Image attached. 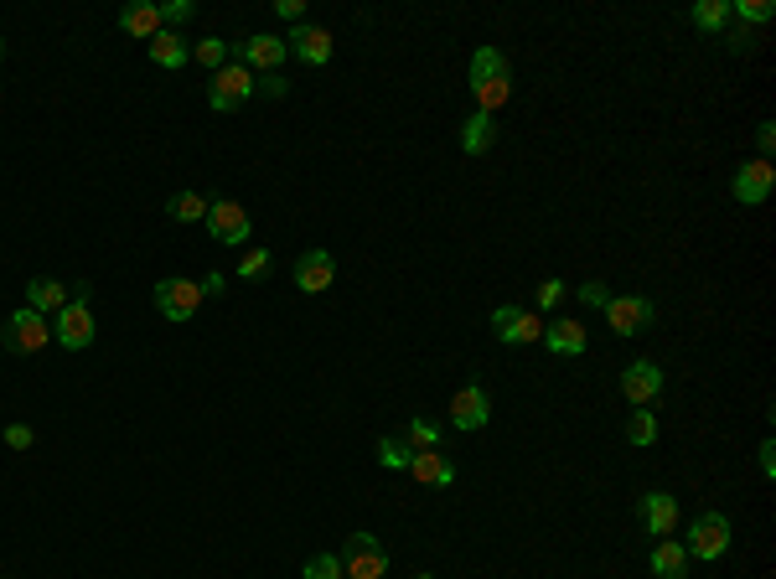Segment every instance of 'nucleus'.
<instances>
[{"instance_id": "27", "label": "nucleus", "mask_w": 776, "mask_h": 579, "mask_svg": "<svg viewBox=\"0 0 776 579\" xmlns=\"http://www.w3.org/2000/svg\"><path fill=\"white\" fill-rule=\"evenodd\" d=\"M699 32H720V26L730 21V0H699V6L689 11Z\"/></svg>"}, {"instance_id": "6", "label": "nucleus", "mask_w": 776, "mask_h": 579, "mask_svg": "<svg viewBox=\"0 0 776 579\" xmlns=\"http://www.w3.org/2000/svg\"><path fill=\"white\" fill-rule=\"evenodd\" d=\"M342 574L347 579H383L388 574V554L373 533H352L347 538V554H342Z\"/></svg>"}, {"instance_id": "14", "label": "nucleus", "mask_w": 776, "mask_h": 579, "mask_svg": "<svg viewBox=\"0 0 776 579\" xmlns=\"http://www.w3.org/2000/svg\"><path fill=\"white\" fill-rule=\"evenodd\" d=\"M332 280H337V259L326 249H306L301 259H295V290L321 295V290H332Z\"/></svg>"}, {"instance_id": "10", "label": "nucleus", "mask_w": 776, "mask_h": 579, "mask_svg": "<svg viewBox=\"0 0 776 579\" xmlns=\"http://www.w3.org/2000/svg\"><path fill=\"white\" fill-rule=\"evenodd\" d=\"M492 331H497V342H507V347H528V342L544 337L539 316L523 311V306H497L492 311Z\"/></svg>"}, {"instance_id": "35", "label": "nucleus", "mask_w": 776, "mask_h": 579, "mask_svg": "<svg viewBox=\"0 0 776 579\" xmlns=\"http://www.w3.org/2000/svg\"><path fill=\"white\" fill-rule=\"evenodd\" d=\"M725 47H730V52H756L761 42H756L751 26H730V32H725Z\"/></svg>"}, {"instance_id": "45", "label": "nucleus", "mask_w": 776, "mask_h": 579, "mask_svg": "<svg viewBox=\"0 0 776 579\" xmlns=\"http://www.w3.org/2000/svg\"><path fill=\"white\" fill-rule=\"evenodd\" d=\"M420 579H430V574H420Z\"/></svg>"}, {"instance_id": "29", "label": "nucleus", "mask_w": 776, "mask_h": 579, "mask_svg": "<svg viewBox=\"0 0 776 579\" xmlns=\"http://www.w3.org/2000/svg\"><path fill=\"white\" fill-rule=\"evenodd\" d=\"M192 57H197L202 68L218 73V68L228 63V42H223V37H202V42H192Z\"/></svg>"}, {"instance_id": "2", "label": "nucleus", "mask_w": 776, "mask_h": 579, "mask_svg": "<svg viewBox=\"0 0 776 579\" xmlns=\"http://www.w3.org/2000/svg\"><path fill=\"white\" fill-rule=\"evenodd\" d=\"M730 548V517L725 512H699L694 517V528H689V543H683V554L689 559H720Z\"/></svg>"}, {"instance_id": "32", "label": "nucleus", "mask_w": 776, "mask_h": 579, "mask_svg": "<svg viewBox=\"0 0 776 579\" xmlns=\"http://www.w3.org/2000/svg\"><path fill=\"white\" fill-rule=\"evenodd\" d=\"M270 274V249H249L238 259V280H264Z\"/></svg>"}, {"instance_id": "31", "label": "nucleus", "mask_w": 776, "mask_h": 579, "mask_svg": "<svg viewBox=\"0 0 776 579\" xmlns=\"http://www.w3.org/2000/svg\"><path fill=\"white\" fill-rule=\"evenodd\" d=\"M730 16H740V26H766L771 21V0H735Z\"/></svg>"}, {"instance_id": "43", "label": "nucleus", "mask_w": 776, "mask_h": 579, "mask_svg": "<svg viewBox=\"0 0 776 579\" xmlns=\"http://www.w3.org/2000/svg\"><path fill=\"white\" fill-rule=\"evenodd\" d=\"M202 295H223V274H207V280H202Z\"/></svg>"}, {"instance_id": "21", "label": "nucleus", "mask_w": 776, "mask_h": 579, "mask_svg": "<svg viewBox=\"0 0 776 579\" xmlns=\"http://www.w3.org/2000/svg\"><path fill=\"white\" fill-rule=\"evenodd\" d=\"M492 145H497V119L476 109L466 125H461V150H466V156H487Z\"/></svg>"}, {"instance_id": "19", "label": "nucleus", "mask_w": 776, "mask_h": 579, "mask_svg": "<svg viewBox=\"0 0 776 579\" xmlns=\"http://www.w3.org/2000/svg\"><path fill=\"white\" fill-rule=\"evenodd\" d=\"M119 32L151 42L161 32V6H156V0H135V6H125V11H119Z\"/></svg>"}, {"instance_id": "11", "label": "nucleus", "mask_w": 776, "mask_h": 579, "mask_svg": "<svg viewBox=\"0 0 776 579\" xmlns=\"http://www.w3.org/2000/svg\"><path fill=\"white\" fill-rule=\"evenodd\" d=\"M52 337H57V347H68V352H83L88 342H94V316H88L83 300H68V306L57 311Z\"/></svg>"}, {"instance_id": "44", "label": "nucleus", "mask_w": 776, "mask_h": 579, "mask_svg": "<svg viewBox=\"0 0 776 579\" xmlns=\"http://www.w3.org/2000/svg\"><path fill=\"white\" fill-rule=\"evenodd\" d=\"M0 57H6V42H0Z\"/></svg>"}, {"instance_id": "23", "label": "nucleus", "mask_w": 776, "mask_h": 579, "mask_svg": "<svg viewBox=\"0 0 776 579\" xmlns=\"http://www.w3.org/2000/svg\"><path fill=\"white\" fill-rule=\"evenodd\" d=\"M652 574L658 579H683L689 574V554H683L678 538H658V548H652Z\"/></svg>"}, {"instance_id": "38", "label": "nucleus", "mask_w": 776, "mask_h": 579, "mask_svg": "<svg viewBox=\"0 0 776 579\" xmlns=\"http://www.w3.org/2000/svg\"><path fill=\"white\" fill-rule=\"evenodd\" d=\"M6 445H11V450H32V424H11V430H6Z\"/></svg>"}, {"instance_id": "28", "label": "nucleus", "mask_w": 776, "mask_h": 579, "mask_svg": "<svg viewBox=\"0 0 776 579\" xmlns=\"http://www.w3.org/2000/svg\"><path fill=\"white\" fill-rule=\"evenodd\" d=\"M378 461H383L388 471H409L414 450L404 445V435H388V440H378Z\"/></svg>"}, {"instance_id": "40", "label": "nucleus", "mask_w": 776, "mask_h": 579, "mask_svg": "<svg viewBox=\"0 0 776 579\" xmlns=\"http://www.w3.org/2000/svg\"><path fill=\"white\" fill-rule=\"evenodd\" d=\"M275 16H285V21H301V16H306V0H275Z\"/></svg>"}, {"instance_id": "36", "label": "nucleus", "mask_w": 776, "mask_h": 579, "mask_svg": "<svg viewBox=\"0 0 776 579\" xmlns=\"http://www.w3.org/2000/svg\"><path fill=\"white\" fill-rule=\"evenodd\" d=\"M559 300H564V280H544L539 285V311H554Z\"/></svg>"}, {"instance_id": "3", "label": "nucleus", "mask_w": 776, "mask_h": 579, "mask_svg": "<svg viewBox=\"0 0 776 579\" xmlns=\"http://www.w3.org/2000/svg\"><path fill=\"white\" fill-rule=\"evenodd\" d=\"M606 321H611L616 337H642V331H652V321H658V306H652L647 295H611Z\"/></svg>"}, {"instance_id": "25", "label": "nucleus", "mask_w": 776, "mask_h": 579, "mask_svg": "<svg viewBox=\"0 0 776 579\" xmlns=\"http://www.w3.org/2000/svg\"><path fill=\"white\" fill-rule=\"evenodd\" d=\"M404 445H409V450H440V424H430V419L414 414V419L404 424Z\"/></svg>"}, {"instance_id": "22", "label": "nucleus", "mask_w": 776, "mask_h": 579, "mask_svg": "<svg viewBox=\"0 0 776 579\" xmlns=\"http://www.w3.org/2000/svg\"><path fill=\"white\" fill-rule=\"evenodd\" d=\"M544 342H549V352H559V357H580V352H585V326L564 316V321L544 326Z\"/></svg>"}, {"instance_id": "42", "label": "nucleus", "mask_w": 776, "mask_h": 579, "mask_svg": "<svg viewBox=\"0 0 776 579\" xmlns=\"http://www.w3.org/2000/svg\"><path fill=\"white\" fill-rule=\"evenodd\" d=\"M756 140H761V161H766V150L776 145V125H761V130H756Z\"/></svg>"}, {"instance_id": "37", "label": "nucleus", "mask_w": 776, "mask_h": 579, "mask_svg": "<svg viewBox=\"0 0 776 579\" xmlns=\"http://www.w3.org/2000/svg\"><path fill=\"white\" fill-rule=\"evenodd\" d=\"M580 300H585V306H601V311H606V300H611V290H606L601 280H590V285H580Z\"/></svg>"}, {"instance_id": "15", "label": "nucleus", "mask_w": 776, "mask_h": 579, "mask_svg": "<svg viewBox=\"0 0 776 579\" xmlns=\"http://www.w3.org/2000/svg\"><path fill=\"white\" fill-rule=\"evenodd\" d=\"M233 52H238V63L244 68H264V73H275L280 63H285V42L280 37H270V32H259V37H244V42H233Z\"/></svg>"}, {"instance_id": "26", "label": "nucleus", "mask_w": 776, "mask_h": 579, "mask_svg": "<svg viewBox=\"0 0 776 579\" xmlns=\"http://www.w3.org/2000/svg\"><path fill=\"white\" fill-rule=\"evenodd\" d=\"M166 212L176 223H202L207 218V197H197V192H176L171 202H166Z\"/></svg>"}, {"instance_id": "30", "label": "nucleus", "mask_w": 776, "mask_h": 579, "mask_svg": "<svg viewBox=\"0 0 776 579\" xmlns=\"http://www.w3.org/2000/svg\"><path fill=\"white\" fill-rule=\"evenodd\" d=\"M626 440H632V445H652V440H658V419H652L647 409L626 414Z\"/></svg>"}, {"instance_id": "41", "label": "nucleus", "mask_w": 776, "mask_h": 579, "mask_svg": "<svg viewBox=\"0 0 776 579\" xmlns=\"http://www.w3.org/2000/svg\"><path fill=\"white\" fill-rule=\"evenodd\" d=\"M761 471H766V476H776V445H771V440L761 445Z\"/></svg>"}, {"instance_id": "12", "label": "nucleus", "mask_w": 776, "mask_h": 579, "mask_svg": "<svg viewBox=\"0 0 776 579\" xmlns=\"http://www.w3.org/2000/svg\"><path fill=\"white\" fill-rule=\"evenodd\" d=\"M487 419H492V393L482 383L456 388V399H451V424L456 430H482Z\"/></svg>"}, {"instance_id": "17", "label": "nucleus", "mask_w": 776, "mask_h": 579, "mask_svg": "<svg viewBox=\"0 0 776 579\" xmlns=\"http://www.w3.org/2000/svg\"><path fill=\"white\" fill-rule=\"evenodd\" d=\"M642 528H647L652 538H673V528H678V497L647 492V497H642Z\"/></svg>"}, {"instance_id": "20", "label": "nucleus", "mask_w": 776, "mask_h": 579, "mask_svg": "<svg viewBox=\"0 0 776 579\" xmlns=\"http://www.w3.org/2000/svg\"><path fill=\"white\" fill-rule=\"evenodd\" d=\"M151 63H156V68H182V63H192V42H187L182 32H166V26H161V32L151 37Z\"/></svg>"}, {"instance_id": "4", "label": "nucleus", "mask_w": 776, "mask_h": 579, "mask_svg": "<svg viewBox=\"0 0 776 579\" xmlns=\"http://www.w3.org/2000/svg\"><path fill=\"white\" fill-rule=\"evenodd\" d=\"M52 342V326H47V316H37L32 306H26V311H16L6 326H0V347H6V352H42Z\"/></svg>"}, {"instance_id": "39", "label": "nucleus", "mask_w": 776, "mask_h": 579, "mask_svg": "<svg viewBox=\"0 0 776 579\" xmlns=\"http://www.w3.org/2000/svg\"><path fill=\"white\" fill-rule=\"evenodd\" d=\"M254 88H264V94H270V99H285V88H290V83H285L280 73H264V78H259Z\"/></svg>"}, {"instance_id": "9", "label": "nucleus", "mask_w": 776, "mask_h": 579, "mask_svg": "<svg viewBox=\"0 0 776 579\" xmlns=\"http://www.w3.org/2000/svg\"><path fill=\"white\" fill-rule=\"evenodd\" d=\"M658 393H663V368H658L652 357H637L632 368L621 373V399L632 404V409H647Z\"/></svg>"}, {"instance_id": "18", "label": "nucleus", "mask_w": 776, "mask_h": 579, "mask_svg": "<svg viewBox=\"0 0 776 579\" xmlns=\"http://www.w3.org/2000/svg\"><path fill=\"white\" fill-rule=\"evenodd\" d=\"M409 476L420 481V486H451V481H456V466L445 461L440 450H414V461H409Z\"/></svg>"}, {"instance_id": "33", "label": "nucleus", "mask_w": 776, "mask_h": 579, "mask_svg": "<svg viewBox=\"0 0 776 579\" xmlns=\"http://www.w3.org/2000/svg\"><path fill=\"white\" fill-rule=\"evenodd\" d=\"M306 579H347V574H342V559L337 554H316L306 564Z\"/></svg>"}, {"instance_id": "13", "label": "nucleus", "mask_w": 776, "mask_h": 579, "mask_svg": "<svg viewBox=\"0 0 776 579\" xmlns=\"http://www.w3.org/2000/svg\"><path fill=\"white\" fill-rule=\"evenodd\" d=\"M771 187H776L771 161H745V166L735 171V181H730V192H735V202H740V207L766 202V197H771Z\"/></svg>"}, {"instance_id": "5", "label": "nucleus", "mask_w": 776, "mask_h": 579, "mask_svg": "<svg viewBox=\"0 0 776 579\" xmlns=\"http://www.w3.org/2000/svg\"><path fill=\"white\" fill-rule=\"evenodd\" d=\"M249 94H254V73H249L244 63H223V68L213 73V83H207V104H213L218 114L249 104Z\"/></svg>"}, {"instance_id": "16", "label": "nucleus", "mask_w": 776, "mask_h": 579, "mask_svg": "<svg viewBox=\"0 0 776 579\" xmlns=\"http://www.w3.org/2000/svg\"><path fill=\"white\" fill-rule=\"evenodd\" d=\"M301 63H311V68H326L332 63V32L326 26H290V42H285Z\"/></svg>"}, {"instance_id": "1", "label": "nucleus", "mask_w": 776, "mask_h": 579, "mask_svg": "<svg viewBox=\"0 0 776 579\" xmlns=\"http://www.w3.org/2000/svg\"><path fill=\"white\" fill-rule=\"evenodd\" d=\"M471 94H476V109L492 119L507 104V94H513V73H507V57L497 47H482L471 57Z\"/></svg>"}, {"instance_id": "34", "label": "nucleus", "mask_w": 776, "mask_h": 579, "mask_svg": "<svg viewBox=\"0 0 776 579\" xmlns=\"http://www.w3.org/2000/svg\"><path fill=\"white\" fill-rule=\"evenodd\" d=\"M197 16V6L192 0H171V6H161V26L171 32V26H182V21H192Z\"/></svg>"}, {"instance_id": "7", "label": "nucleus", "mask_w": 776, "mask_h": 579, "mask_svg": "<svg viewBox=\"0 0 776 579\" xmlns=\"http://www.w3.org/2000/svg\"><path fill=\"white\" fill-rule=\"evenodd\" d=\"M207 233H213L218 243H249V207L244 202H233V197H218V202H207Z\"/></svg>"}, {"instance_id": "24", "label": "nucleus", "mask_w": 776, "mask_h": 579, "mask_svg": "<svg viewBox=\"0 0 776 579\" xmlns=\"http://www.w3.org/2000/svg\"><path fill=\"white\" fill-rule=\"evenodd\" d=\"M26 300H32V311H37V316H47V311H63V306H68V285L42 280V274H37V280L26 285Z\"/></svg>"}, {"instance_id": "8", "label": "nucleus", "mask_w": 776, "mask_h": 579, "mask_svg": "<svg viewBox=\"0 0 776 579\" xmlns=\"http://www.w3.org/2000/svg\"><path fill=\"white\" fill-rule=\"evenodd\" d=\"M197 306H202V285L197 280H176V274H171V280L156 285V311L166 321H192Z\"/></svg>"}]
</instances>
